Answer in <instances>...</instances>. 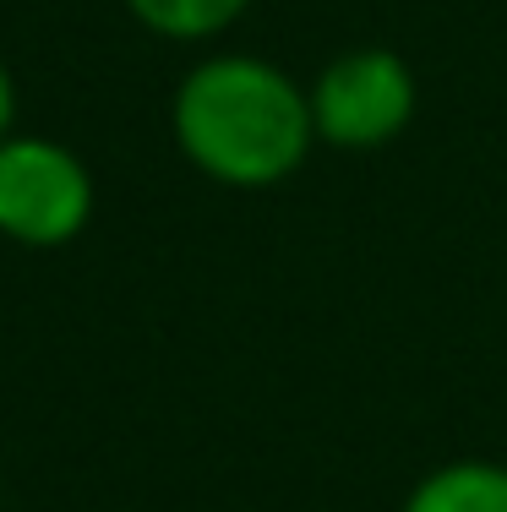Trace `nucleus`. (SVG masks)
Wrapping results in <instances>:
<instances>
[{"label": "nucleus", "instance_id": "20e7f679", "mask_svg": "<svg viewBox=\"0 0 507 512\" xmlns=\"http://www.w3.org/2000/svg\"><path fill=\"white\" fill-rule=\"evenodd\" d=\"M398 512H507V463L453 458L420 474Z\"/></svg>", "mask_w": 507, "mask_h": 512}, {"label": "nucleus", "instance_id": "f257e3e1", "mask_svg": "<svg viewBox=\"0 0 507 512\" xmlns=\"http://www.w3.org/2000/svg\"><path fill=\"white\" fill-rule=\"evenodd\" d=\"M169 131L186 164L229 191L279 186L317 142L306 88L284 66L240 50L208 55L180 77Z\"/></svg>", "mask_w": 507, "mask_h": 512}, {"label": "nucleus", "instance_id": "423d86ee", "mask_svg": "<svg viewBox=\"0 0 507 512\" xmlns=\"http://www.w3.org/2000/svg\"><path fill=\"white\" fill-rule=\"evenodd\" d=\"M17 131V82H11L6 60H0V142Z\"/></svg>", "mask_w": 507, "mask_h": 512}, {"label": "nucleus", "instance_id": "f03ea898", "mask_svg": "<svg viewBox=\"0 0 507 512\" xmlns=\"http://www.w3.org/2000/svg\"><path fill=\"white\" fill-rule=\"evenodd\" d=\"M93 175L82 153L39 131H11L0 142V235L28 251H55L88 229Z\"/></svg>", "mask_w": 507, "mask_h": 512}, {"label": "nucleus", "instance_id": "7ed1b4c3", "mask_svg": "<svg viewBox=\"0 0 507 512\" xmlns=\"http://www.w3.org/2000/svg\"><path fill=\"white\" fill-rule=\"evenodd\" d=\"M306 99L317 142L366 153V148H388L393 137L409 131V120L420 109V82L398 50L366 44V50H344L338 60H328L317 71V82L306 88Z\"/></svg>", "mask_w": 507, "mask_h": 512}, {"label": "nucleus", "instance_id": "39448f33", "mask_svg": "<svg viewBox=\"0 0 507 512\" xmlns=\"http://www.w3.org/2000/svg\"><path fill=\"white\" fill-rule=\"evenodd\" d=\"M126 11L148 33H159V39L202 44V39H213V33L235 28L251 11V0H126Z\"/></svg>", "mask_w": 507, "mask_h": 512}]
</instances>
